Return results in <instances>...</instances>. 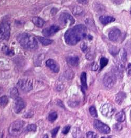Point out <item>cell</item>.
<instances>
[{
    "mask_svg": "<svg viewBox=\"0 0 131 138\" xmlns=\"http://www.w3.org/2000/svg\"><path fill=\"white\" fill-rule=\"evenodd\" d=\"M57 117H58V115H57V112H52L50 113L48 116V120L50 122H53L55 121L56 119H57Z\"/></svg>",
    "mask_w": 131,
    "mask_h": 138,
    "instance_id": "26",
    "label": "cell"
},
{
    "mask_svg": "<svg viewBox=\"0 0 131 138\" xmlns=\"http://www.w3.org/2000/svg\"><path fill=\"white\" fill-rule=\"evenodd\" d=\"M115 119L118 122H120L124 121V120H125V115L124 112L122 111L117 113L115 116Z\"/></svg>",
    "mask_w": 131,
    "mask_h": 138,
    "instance_id": "22",
    "label": "cell"
},
{
    "mask_svg": "<svg viewBox=\"0 0 131 138\" xmlns=\"http://www.w3.org/2000/svg\"><path fill=\"white\" fill-rule=\"evenodd\" d=\"M121 33L120 30L114 28L112 29L109 32V39L111 41L115 42L118 40L121 35Z\"/></svg>",
    "mask_w": 131,
    "mask_h": 138,
    "instance_id": "13",
    "label": "cell"
},
{
    "mask_svg": "<svg viewBox=\"0 0 131 138\" xmlns=\"http://www.w3.org/2000/svg\"><path fill=\"white\" fill-rule=\"evenodd\" d=\"M117 1H118V0H117Z\"/></svg>",
    "mask_w": 131,
    "mask_h": 138,
    "instance_id": "49",
    "label": "cell"
},
{
    "mask_svg": "<svg viewBox=\"0 0 131 138\" xmlns=\"http://www.w3.org/2000/svg\"><path fill=\"white\" fill-rule=\"evenodd\" d=\"M72 134L73 136V138H81L82 137V133L80 128L78 127H75L73 128Z\"/></svg>",
    "mask_w": 131,
    "mask_h": 138,
    "instance_id": "21",
    "label": "cell"
},
{
    "mask_svg": "<svg viewBox=\"0 0 131 138\" xmlns=\"http://www.w3.org/2000/svg\"><path fill=\"white\" fill-rule=\"evenodd\" d=\"M26 129L29 132H35L37 130V126L34 124H29L27 126Z\"/></svg>",
    "mask_w": 131,
    "mask_h": 138,
    "instance_id": "31",
    "label": "cell"
},
{
    "mask_svg": "<svg viewBox=\"0 0 131 138\" xmlns=\"http://www.w3.org/2000/svg\"><path fill=\"white\" fill-rule=\"evenodd\" d=\"M18 88L24 92H29L33 89L32 81L30 79H22L17 82Z\"/></svg>",
    "mask_w": 131,
    "mask_h": 138,
    "instance_id": "6",
    "label": "cell"
},
{
    "mask_svg": "<svg viewBox=\"0 0 131 138\" xmlns=\"http://www.w3.org/2000/svg\"><path fill=\"white\" fill-rule=\"evenodd\" d=\"M6 138H18L17 136L16 135H8L6 136Z\"/></svg>",
    "mask_w": 131,
    "mask_h": 138,
    "instance_id": "43",
    "label": "cell"
},
{
    "mask_svg": "<svg viewBox=\"0 0 131 138\" xmlns=\"http://www.w3.org/2000/svg\"><path fill=\"white\" fill-rule=\"evenodd\" d=\"M93 126L97 130L102 133L108 134L110 132V128L107 125L99 120H95L93 122Z\"/></svg>",
    "mask_w": 131,
    "mask_h": 138,
    "instance_id": "9",
    "label": "cell"
},
{
    "mask_svg": "<svg viewBox=\"0 0 131 138\" xmlns=\"http://www.w3.org/2000/svg\"><path fill=\"white\" fill-rule=\"evenodd\" d=\"M126 94L124 93V92L122 91H120L117 95H116L115 97V100L116 102L119 105H121L122 103H123L124 100L126 98Z\"/></svg>",
    "mask_w": 131,
    "mask_h": 138,
    "instance_id": "16",
    "label": "cell"
},
{
    "mask_svg": "<svg viewBox=\"0 0 131 138\" xmlns=\"http://www.w3.org/2000/svg\"><path fill=\"white\" fill-rule=\"evenodd\" d=\"M37 39H38V40H39L40 42L44 46H48L50 45L51 44H52L53 41L51 40L43 37H40V36L37 37Z\"/></svg>",
    "mask_w": 131,
    "mask_h": 138,
    "instance_id": "20",
    "label": "cell"
},
{
    "mask_svg": "<svg viewBox=\"0 0 131 138\" xmlns=\"http://www.w3.org/2000/svg\"><path fill=\"white\" fill-rule=\"evenodd\" d=\"M70 126H66L64 127V128L62 129V133L63 134H67L70 130Z\"/></svg>",
    "mask_w": 131,
    "mask_h": 138,
    "instance_id": "36",
    "label": "cell"
},
{
    "mask_svg": "<svg viewBox=\"0 0 131 138\" xmlns=\"http://www.w3.org/2000/svg\"><path fill=\"white\" fill-rule=\"evenodd\" d=\"M130 120H131V110H130Z\"/></svg>",
    "mask_w": 131,
    "mask_h": 138,
    "instance_id": "46",
    "label": "cell"
},
{
    "mask_svg": "<svg viewBox=\"0 0 131 138\" xmlns=\"http://www.w3.org/2000/svg\"><path fill=\"white\" fill-rule=\"evenodd\" d=\"M4 136V131L3 128L0 127V138H3Z\"/></svg>",
    "mask_w": 131,
    "mask_h": 138,
    "instance_id": "42",
    "label": "cell"
},
{
    "mask_svg": "<svg viewBox=\"0 0 131 138\" xmlns=\"http://www.w3.org/2000/svg\"><path fill=\"white\" fill-rule=\"evenodd\" d=\"M80 48L83 52H84V53L86 52L87 51V49H88L87 44L85 42H82L81 46H80Z\"/></svg>",
    "mask_w": 131,
    "mask_h": 138,
    "instance_id": "35",
    "label": "cell"
},
{
    "mask_svg": "<svg viewBox=\"0 0 131 138\" xmlns=\"http://www.w3.org/2000/svg\"><path fill=\"white\" fill-rule=\"evenodd\" d=\"M17 41L26 50L34 51L38 48V42L35 37L30 34L23 33L18 35Z\"/></svg>",
    "mask_w": 131,
    "mask_h": 138,
    "instance_id": "2",
    "label": "cell"
},
{
    "mask_svg": "<svg viewBox=\"0 0 131 138\" xmlns=\"http://www.w3.org/2000/svg\"><path fill=\"white\" fill-rule=\"evenodd\" d=\"M120 55L121 61L123 62H125L127 60V52L125 49H121L120 51Z\"/></svg>",
    "mask_w": 131,
    "mask_h": 138,
    "instance_id": "23",
    "label": "cell"
},
{
    "mask_svg": "<svg viewBox=\"0 0 131 138\" xmlns=\"http://www.w3.org/2000/svg\"><path fill=\"white\" fill-rule=\"evenodd\" d=\"M108 62L109 60L107 58L102 57L100 60V70H102L106 65H107Z\"/></svg>",
    "mask_w": 131,
    "mask_h": 138,
    "instance_id": "27",
    "label": "cell"
},
{
    "mask_svg": "<svg viewBox=\"0 0 131 138\" xmlns=\"http://www.w3.org/2000/svg\"><path fill=\"white\" fill-rule=\"evenodd\" d=\"M67 61L70 66L75 67L78 65L79 58L78 56H69L67 58Z\"/></svg>",
    "mask_w": 131,
    "mask_h": 138,
    "instance_id": "15",
    "label": "cell"
},
{
    "mask_svg": "<svg viewBox=\"0 0 131 138\" xmlns=\"http://www.w3.org/2000/svg\"><path fill=\"white\" fill-rule=\"evenodd\" d=\"M117 80V77L113 72H109L106 73L103 78V83L104 86L111 89L115 85Z\"/></svg>",
    "mask_w": 131,
    "mask_h": 138,
    "instance_id": "5",
    "label": "cell"
},
{
    "mask_svg": "<svg viewBox=\"0 0 131 138\" xmlns=\"http://www.w3.org/2000/svg\"><path fill=\"white\" fill-rule=\"evenodd\" d=\"M98 64L96 62H93L92 64V65H91V69H92V70L96 71V70H98Z\"/></svg>",
    "mask_w": 131,
    "mask_h": 138,
    "instance_id": "38",
    "label": "cell"
},
{
    "mask_svg": "<svg viewBox=\"0 0 131 138\" xmlns=\"http://www.w3.org/2000/svg\"><path fill=\"white\" fill-rule=\"evenodd\" d=\"M3 93V89L2 88H1V87H0V95H1Z\"/></svg>",
    "mask_w": 131,
    "mask_h": 138,
    "instance_id": "44",
    "label": "cell"
},
{
    "mask_svg": "<svg viewBox=\"0 0 131 138\" xmlns=\"http://www.w3.org/2000/svg\"><path fill=\"white\" fill-rule=\"evenodd\" d=\"M59 21L60 23L65 26L66 25L71 26L75 23V20L70 14L67 13H62L60 14Z\"/></svg>",
    "mask_w": 131,
    "mask_h": 138,
    "instance_id": "8",
    "label": "cell"
},
{
    "mask_svg": "<svg viewBox=\"0 0 131 138\" xmlns=\"http://www.w3.org/2000/svg\"><path fill=\"white\" fill-rule=\"evenodd\" d=\"M9 94L11 98L13 99H17L18 98V96H19V92H18V89L15 88H12L10 90V92H9Z\"/></svg>",
    "mask_w": 131,
    "mask_h": 138,
    "instance_id": "18",
    "label": "cell"
},
{
    "mask_svg": "<svg viewBox=\"0 0 131 138\" xmlns=\"http://www.w3.org/2000/svg\"><path fill=\"white\" fill-rule=\"evenodd\" d=\"M101 138H110V137H102Z\"/></svg>",
    "mask_w": 131,
    "mask_h": 138,
    "instance_id": "47",
    "label": "cell"
},
{
    "mask_svg": "<svg viewBox=\"0 0 131 138\" xmlns=\"http://www.w3.org/2000/svg\"><path fill=\"white\" fill-rule=\"evenodd\" d=\"M115 107L111 104H106L101 106L100 111L101 114L108 118H111L115 112Z\"/></svg>",
    "mask_w": 131,
    "mask_h": 138,
    "instance_id": "7",
    "label": "cell"
},
{
    "mask_svg": "<svg viewBox=\"0 0 131 138\" xmlns=\"http://www.w3.org/2000/svg\"><path fill=\"white\" fill-rule=\"evenodd\" d=\"M126 71H127L128 75H129V76L131 75V64L130 63L127 66Z\"/></svg>",
    "mask_w": 131,
    "mask_h": 138,
    "instance_id": "39",
    "label": "cell"
},
{
    "mask_svg": "<svg viewBox=\"0 0 131 138\" xmlns=\"http://www.w3.org/2000/svg\"><path fill=\"white\" fill-rule=\"evenodd\" d=\"M26 103L24 100L20 98H17L14 106V111L16 114L20 113L25 108Z\"/></svg>",
    "mask_w": 131,
    "mask_h": 138,
    "instance_id": "11",
    "label": "cell"
},
{
    "mask_svg": "<svg viewBox=\"0 0 131 138\" xmlns=\"http://www.w3.org/2000/svg\"><path fill=\"white\" fill-rule=\"evenodd\" d=\"M115 128L117 130H121L122 129V126L120 123H117L115 124Z\"/></svg>",
    "mask_w": 131,
    "mask_h": 138,
    "instance_id": "40",
    "label": "cell"
},
{
    "mask_svg": "<svg viewBox=\"0 0 131 138\" xmlns=\"http://www.w3.org/2000/svg\"><path fill=\"white\" fill-rule=\"evenodd\" d=\"M59 129H60V127L58 126V127L55 128L54 129H53L51 130V133L53 138H55L56 137V135H57L59 130Z\"/></svg>",
    "mask_w": 131,
    "mask_h": 138,
    "instance_id": "33",
    "label": "cell"
},
{
    "mask_svg": "<svg viewBox=\"0 0 131 138\" xmlns=\"http://www.w3.org/2000/svg\"><path fill=\"white\" fill-rule=\"evenodd\" d=\"M25 124V122L21 120H17L14 121L9 127V133L16 136L20 135L24 131Z\"/></svg>",
    "mask_w": 131,
    "mask_h": 138,
    "instance_id": "3",
    "label": "cell"
},
{
    "mask_svg": "<svg viewBox=\"0 0 131 138\" xmlns=\"http://www.w3.org/2000/svg\"><path fill=\"white\" fill-rule=\"evenodd\" d=\"M87 27L79 24L67 30L64 34V40L67 44L74 46L87 36Z\"/></svg>",
    "mask_w": 131,
    "mask_h": 138,
    "instance_id": "1",
    "label": "cell"
},
{
    "mask_svg": "<svg viewBox=\"0 0 131 138\" xmlns=\"http://www.w3.org/2000/svg\"><path fill=\"white\" fill-rule=\"evenodd\" d=\"M130 14H131V9H130Z\"/></svg>",
    "mask_w": 131,
    "mask_h": 138,
    "instance_id": "48",
    "label": "cell"
},
{
    "mask_svg": "<svg viewBox=\"0 0 131 138\" xmlns=\"http://www.w3.org/2000/svg\"><path fill=\"white\" fill-rule=\"evenodd\" d=\"M65 76L67 78V79H71L73 77V71H69V70H68L66 72V74H65Z\"/></svg>",
    "mask_w": 131,
    "mask_h": 138,
    "instance_id": "34",
    "label": "cell"
},
{
    "mask_svg": "<svg viewBox=\"0 0 131 138\" xmlns=\"http://www.w3.org/2000/svg\"><path fill=\"white\" fill-rule=\"evenodd\" d=\"M2 51L3 52V53L7 55V56H13V55H14V52L9 48L7 46H4L2 47Z\"/></svg>",
    "mask_w": 131,
    "mask_h": 138,
    "instance_id": "25",
    "label": "cell"
},
{
    "mask_svg": "<svg viewBox=\"0 0 131 138\" xmlns=\"http://www.w3.org/2000/svg\"><path fill=\"white\" fill-rule=\"evenodd\" d=\"M68 104L70 107L73 108L79 105V103L78 102H76V101H69Z\"/></svg>",
    "mask_w": 131,
    "mask_h": 138,
    "instance_id": "37",
    "label": "cell"
},
{
    "mask_svg": "<svg viewBox=\"0 0 131 138\" xmlns=\"http://www.w3.org/2000/svg\"><path fill=\"white\" fill-rule=\"evenodd\" d=\"M32 22L35 25L38 27H42L45 23L42 18L38 16L34 17L32 18Z\"/></svg>",
    "mask_w": 131,
    "mask_h": 138,
    "instance_id": "17",
    "label": "cell"
},
{
    "mask_svg": "<svg viewBox=\"0 0 131 138\" xmlns=\"http://www.w3.org/2000/svg\"><path fill=\"white\" fill-rule=\"evenodd\" d=\"M99 20L101 23L104 25L112 23L115 21L114 17L109 16H101L99 17Z\"/></svg>",
    "mask_w": 131,
    "mask_h": 138,
    "instance_id": "14",
    "label": "cell"
},
{
    "mask_svg": "<svg viewBox=\"0 0 131 138\" xmlns=\"http://www.w3.org/2000/svg\"><path fill=\"white\" fill-rule=\"evenodd\" d=\"M95 54L93 52H89L86 55V58L88 60L91 61L95 59Z\"/></svg>",
    "mask_w": 131,
    "mask_h": 138,
    "instance_id": "30",
    "label": "cell"
},
{
    "mask_svg": "<svg viewBox=\"0 0 131 138\" xmlns=\"http://www.w3.org/2000/svg\"><path fill=\"white\" fill-rule=\"evenodd\" d=\"M43 138H49V137H48V135L45 134V135H44V136H43Z\"/></svg>",
    "mask_w": 131,
    "mask_h": 138,
    "instance_id": "45",
    "label": "cell"
},
{
    "mask_svg": "<svg viewBox=\"0 0 131 138\" xmlns=\"http://www.w3.org/2000/svg\"><path fill=\"white\" fill-rule=\"evenodd\" d=\"M80 81L82 86L86 89L88 88L87 83V74L85 72H82L80 76Z\"/></svg>",
    "mask_w": 131,
    "mask_h": 138,
    "instance_id": "19",
    "label": "cell"
},
{
    "mask_svg": "<svg viewBox=\"0 0 131 138\" xmlns=\"http://www.w3.org/2000/svg\"><path fill=\"white\" fill-rule=\"evenodd\" d=\"M89 111H90V113L91 115L92 116V117H94V118L98 117V114H97V110L94 106H92L90 108Z\"/></svg>",
    "mask_w": 131,
    "mask_h": 138,
    "instance_id": "29",
    "label": "cell"
},
{
    "mask_svg": "<svg viewBox=\"0 0 131 138\" xmlns=\"http://www.w3.org/2000/svg\"><path fill=\"white\" fill-rule=\"evenodd\" d=\"M11 25L8 22L3 21L0 24V40H8L10 37Z\"/></svg>",
    "mask_w": 131,
    "mask_h": 138,
    "instance_id": "4",
    "label": "cell"
},
{
    "mask_svg": "<svg viewBox=\"0 0 131 138\" xmlns=\"http://www.w3.org/2000/svg\"><path fill=\"white\" fill-rule=\"evenodd\" d=\"M72 12L74 15H80L83 12V9L81 7L77 6L73 8Z\"/></svg>",
    "mask_w": 131,
    "mask_h": 138,
    "instance_id": "28",
    "label": "cell"
},
{
    "mask_svg": "<svg viewBox=\"0 0 131 138\" xmlns=\"http://www.w3.org/2000/svg\"><path fill=\"white\" fill-rule=\"evenodd\" d=\"M77 1L81 4H86L88 2V0H77Z\"/></svg>",
    "mask_w": 131,
    "mask_h": 138,
    "instance_id": "41",
    "label": "cell"
},
{
    "mask_svg": "<svg viewBox=\"0 0 131 138\" xmlns=\"http://www.w3.org/2000/svg\"><path fill=\"white\" fill-rule=\"evenodd\" d=\"M46 65L51 70L55 73H58L59 71L60 67L57 62L54 59H49L46 62Z\"/></svg>",
    "mask_w": 131,
    "mask_h": 138,
    "instance_id": "12",
    "label": "cell"
},
{
    "mask_svg": "<svg viewBox=\"0 0 131 138\" xmlns=\"http://www.w3.org/2000/svg\"><path fill=\"white\" fill-rule=\"evenodd\" d=\"M98 136L96 133L93 131H89L87 133V138H98Z\"/></svg>",
    "mask_w": 131,
    "mask_h": 138,
    "instance_id": "32",
    "label": "cell"
},
{
    "mask_svg": "<svg viewBox=\"0 0 131 138\" xmlns=\"http://www.w3.org/2000/svg\"><path fill=\"white\" fill-rule=\"evenodd\" d=\"M60 29V28L59 26L53 25L49 27H47V28L44 29L42 31V34L46 37H50L58 32Z\"/></svg>",
    "mask_w": 131,
    "mask_h": 138,
    "instance_id": "10",
    "label": "cell"
},
{
    "mask_svg": "<svg viewBox=\"0 0 131 138\" xmlns=\"http://www.w3.org/2000/svg\"><path fill=\"white\" fill-rule=\"evenodd\" d=\"M8 103V98L6 96H3L0 97V107H5Z\"/></svg>",
    "mask_w": 131,
    "mask_h": 138,
    "instance_id": "24",
    "label": "cell"
}]
</instances>
